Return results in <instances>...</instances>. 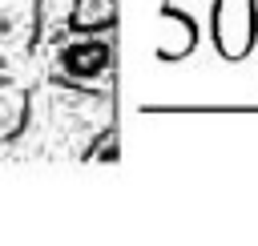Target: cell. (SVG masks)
<instances>
[{
    "label": "cell",
    "instance_id": "obj_3",
    "mask_svg": "<svg viewBox=\"0 0 258 246\" xmlns=\"http://www.w3.org/2000/svg\"><path fill=\"white\" fill-rule=\"evenodd\" d=\"M28 121V89L16 81H0V141H12Z\"/></svg>",
    "mask_w": 258,
    "mask_h": 246
},
{
    "label": "cell",
    "instance_id": "obj_1",
    "mask_svg": "<svg viewBox=\"0 0 258 246\" xmlns=\"http://www.w3.org/2000/svg\"><path fill=\"white\" fill-rule=\"evenodd\" d=\"M214 40L218 52L238 60L258 40V8L254 0H214Z\"/></svg>",
    "mask_w": 258,
    "mask_h": 246
},
{
    "label": "cell",
    "instance_id": "obj_2",
    "mask_svg": "<svg viewBox=\"0 0 258 246\" xmlns=\"http://www.w3.org/2000/svg\"><path fill=\"white\" fill-rule=\"evenodd\" d=\"M60 77L77 89H109L113 77V52L105 40H69L56 60Z\"/></svg>",
    "mask_w": 258,
    "mask_h": 246
}]
</instances>
